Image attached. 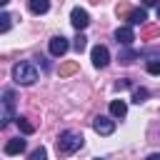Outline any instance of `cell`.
Wrapping results in <instances>:
<instances>
[{
	"mask_svg": "<svg viewBox=\"0 0 160 160\" xmlns=\"http://www.w3.org/2000/svg\"><path fill=\"white\" fill-rule=\"evenodd\" d=\"M82 132H75V130H62L58 135V155H72L82 148Z\"/></svg>",
	"mask_w": 160,
	"mask_h": 160,
	"instance_id": "cell-1",
	"label": "cell"
},
{
	"mask_svg": "<svg viewBox=\"0 0 160 160\" xmlns=\"http://www.w3.org/2000/svg\"><path fill=\"white\" fill-rule=\"evenodd\" d=\"M12 80H15L18 85H32V82L38 80L35 65H30V62H18V65L12 68Z\"/></svg>",
	"mask_w": 160,
	"mask_h": 160,
	"instance_id": "cell-2",
	"label": "cell"
},
{
	"mask_svg": "<svg viewBox=\"0 0 160 160\" xmlns=\"http://www.w3.org/2000/svg\"><path fill=\"white\" fill-rule=\"evenodd\" d=\"M92 128H95L98 135H112V132H115V120L108 118V115H98V118L92 120Z\"/></svg>",
	"mask_w": 160,
	"mask_h": 160,
	"instance_id": "cell-3",
	"label": "cell"
},
{
	"mask_svg": "<svg viewBox=\"0 0 160 160\" xmlns=\"http://www.w3.org/2000/svg\"><path fill=\"white\" fill-rule=\"evenodd\" d=\"M70 22H72V28L80 32V30H85L88 25H90V15H88V10H82V8H72V12H70Z\"/></svg>",
	"mask_w": 160,
	"mask_h": 160,
	"instance_id": "cell-4",
	"label": "cell"
},
{
	"mask_svg": "<svg viewBox=\"0 0 160 160\" xmlns=\"http://www.w3.org/2000/svg\"><path fill=\"white\" fill-rule=\"evenodd\" d=\"M12 108H15V92L2 90V125H8L12 120Z\"/></svg>",
	"mask_w": 160,
	"mask_h": 160,
	"instance_id": "cell-5",
	"label": "cell"
},
{
	"mask_svg": "<svg viewBox=\"0 0 160 160\" xmlns=\"http://www.w3.org/2000/svg\"><path fill=\"white\" fill-rule=\"evenodd\" d=\"M68 48H70L68 38H62V35H55V38H50V55H55V58H62V55L68 52Z\"/></svg>",
	"mask_w": 160,
	"mask_h": 160,
	"instance_id": "cell-6",
	"label": "cell"
},
{
	"mask_svg": "<svg viewBox=\"0 0 160 160\" xmlns=\"http://www.w3.org/2000/svg\"><path fill=\"white\" fill-rule=\"evenodd\" d=\"M110 62V50L105 45H95L92 48V65L95 68H105Z\"/></svg>",
	"mask_w": 160,
	"mask_h": 160,
	"instance_id": "cell-7",
	"label": "cell"
},
{
	"mask_svg": "<svg viewBox=\"0 0 160 160\" xmlns=\"http://www.w3.org/2000/svg\"><path fill=\"white\" fill-rule=\"evenodd\" d=\"M115 40H118V45H132V40H135L132 28H130V25L118 28V30H115Z\"/></svg>",
	"mask_w": 160,
	"mask_h": 160,
	"instance_id": "cell-8",
	"label": "cell"
},
{
	"mask_svg": "<svg viewBox=\"0 0 160 160\" xmlns=\"http://www.w3.org/2000/svg\"><path fill=\"white\" fill-rule=\"evenodd\" d=\"M22 150H25V140L22 138H12V140L5 142V155H18Z\"/></svg>",
	"mask_w": 160,
	"mask_h": 160,
	"instance_id": "cell-9",
	"label": "cell"
},
{
	"mask_svg": "<svg viewBox=\"0 0 160 160\" xmlns=\"http://www.w3.org/2000/svg\"><path fill=\"white\" fill-rule=\"evenodd\" d=\"M145 20H148V12H145L142 8L128 12V22H130V25H145Z\"/></svg>",
	"mask_w": 160,
	"mask_h": 160,
	"instance_id": "cell-10",
	"label": "cell"
},
{
	"mask_svg": "<svg viewBox=\"0 0 160 160\" xmlns=\"http://www.w3.org/2000/svg\"><path fill=\"white\" fill-rule=\"evenodd\" d=\"M110 112H112V118H125L128 115V102L125 100H112L110 102Z\"/></svg>",
	"mask_w": 160,
	"mask_h": 160,
	"instance_id": "cell-11",
	"label": "cell"
},
{
	"mask_svg": "<svg viewBox=\"0 0 160 160\" xmlns=\"http://www.w3.org/2000/svg\"><path fill=\"white\" fill-rule=\"evenodd\" d=\"M28 5H30V10H32L35 15H42V12L50 10V0H30Z\"/></svg>",
	"mask_w": 160,
	"mask_h": 160,
	"instance_id": "cell-12",
	"label": "cell"
},
{
	"mask_svg": "<svg viewBox=\"0 0 160 160\" xmlns=\"http://www.w3.org/2000/svg\"><path fill=\"white\" fill-rule=\"evenodd\" d=\"M135 58H138V52H135V50H130L128 45H122V50H120L118 60H120V62H125V65H130V62H132Z\"/></svg>",
	"mask_w": 160,
	"mask_h": 160,
	"instance_id": "cell-13",
	"label": "cell"
},
{
	"mask_svg": "<svg viewBox=\"0 0 160 160\" xmlns=\"http://www.w3.org/2000/svg\"><path fill=\"white\" fill-rule=\"evenodd\" d=\"M15 120H18V128H20L25 135H32V132H35V125L28 122V118H15Z\"/></svg>",
	"mask_w": 160,
	"mask_h": 160,
	"instance_id": "cell-14",
	"label": "cell"
},
{
	"mask_svg": "<svg viewBox=\"0 0 160 160\" xmlns=\"http://www.w3.org/2000/svg\"><path fill=\"white\" fill-rule=\"evenodd\" d=\"M148 95H150V92H148L145 88H135V92H132V102H135V105H140V102H145V100H148Z\"/></svg>",
	"mask_w": 160,
	"mask_h": 160,
	"instance_id": "cell-15",
	"label": "cell"
},
{
	"mask_svg": "<svg viewBox=\"0 0 160 160\" xmlns=\"http://www.w3.org/2000/svg\"><path fill=\"white\" fill-rule=\"evenodd\" d=\"M72 48H75L78 52H82V50L88 48V38H85L82 32H78V38H75V42H72Z\"/></svg>",
	"mask_w": 160,
	"mask_h": 160,
	"instance_id": "cell-16",
	"label": "cell"
},
{
	"mask_svg": "<svg viewBox=\"0 0 160 160\" xmlns=\"http://www.w3.org/2000/svg\"><path fill=\"white\" fill-rule=\"evenodd\" d=\"M30 160H48V150L40 145V148H35L32 152H30Z\"/></svg>",
	"mask_w": 160,
	"mask_h": 160,
	"instance_id": "cell-17",
	"label": "cell"
},
{
	"mask_svg": "<svg viewBox=\"0 0 160 160\" xmlns=\"http://www.w3.org/2000/svg\"><path fill=\"white\" fill-rule=\"evenodd\" d=\"M10 20H12L10 12H2V15H0V32H8V30H10Z\"/></svg>",
	"mask_w": 160,
	"mask_h": 160,
	"instance_id": "cell-18",
	"label": "cell"
},
{
	"mask_svg": "<svg viewBox=\"0 0 160 160\" xmlns=\"http://www.w3.org/2000/svg\"><path fill=\"white\" fill-rule=\"evenodd\" d=\"M75 70H78V62H65V65L60 68V75H62V78H68V75H72Z\"/></svg>",
	"mask_w": 160,
	"mask_h": 160,
	"instance_id": "cell-19",
	"label": "cell"
},
{
	"mask_svg": "<svg viewBox=\"0 0 160 160\" xmlns=\"http://www.w3.org/2000/svg\"><path fill=\"white\" fill-rule=\"evenodd\" d=\"M148 72L150 75H160V60L155 58V60H148Z\"/></svg>",
	"mask_w": 160,
	"mask_h": 160,
	"instance_id": "cell-20",
	"label": "cell"
},
{
	"mask_svg": "<svg viewBox=\"0 0 160 160\" xmlns=\"http://www.w3.org/2000/svg\"><path fill=\"white\" fill-rule=\"evenodd\" d=\"M128 88H130V80H128V78H120V80L115 82V90H128Z\"/></svg>",
	"mask_w": 160,
	"mask_h": 160,
	"instance_id": "cell-21",
	"label": "cell"
},
{
	"mask_svg": "<svg viewBox=\"0 0 160 160\" xmlns=\"http://www.w3.org/2000/svg\"><path fill=\"white\" fill-rule=\"evenodd\" d=\"M158 32V28H145V32H142V38H152Z\"/></svg>",
	"mask_w": 160,
	"mask_h": 160,
	"instance_id": "cell-22",
	"label": "cell"
},
{
	"mask_svg": "<svg viewBox=\"0 0 160 160\" xmlns=\"http://www.w3.org/2000/svg\"><path fill=\"white\" fill-rule=\"evenodd\" d=\"M145 160H160V152H152V155H148Z\"/></svg>",
	"mask_w": 160,
	"mask_h": 160,
	"instance_id": "cell-23",
	"label": "cell"
},
{
	"mask_svg": "<svg viewBox=\"0 0 160 160\" xmlns=\"http://www.w3.org/2000/svg\"><path fill=\"white\" fill-rule=\"evenodd\" d=\"M160 0H142V5H158Z\"/></svg>",
	"mask_w": 160,
	"mask_h": 160,
	"instance_id": "cell-24",
	"label": "cell"
},
{
	"mask_svg": "<svg viewBox=\"0 0 160 160\" xmlns=\"http://www.w3.org/2000/svg\"><path fill=\"white\" fill-rule=\"evenodd\" d=\"M0 2H2V5H8V2H10V0H0Z\"/></svg>",
	"mask_w": 160,
	"mask_h": 160,
	"instance_id": "cell-25",
	"label": "cell"
},
{
	"mask_svg": "<svg viewBox=\"0 0 160 160\" xmlns=\"http://www.w3.org/2000/svg\"><path fill=\"white\" fill-rule=\"evenodd\" d=\"M158 20H160V5H158Z\"/></svg>",
	"mask_w": 160,
	"mask_h": 160,
	"instance_id": "cell-26",
	"label": "cell"
},
{
	"mask_svg": "<svg viewBox=\"0 0 160 160\" xmlns=\"http://www.w3.org/2000/svg\"><path fill=\"white\" fill-rule=\"evenodd\" d=\"M95 160H102V158H95Z\"/></svg>",
	"mask_w": 160,
	"mask_h": 160,
	"instance_id": "cell-27",
	"label": "cell"
}]
</instances>
